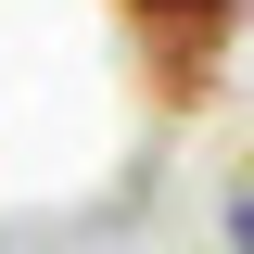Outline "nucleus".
<instances>
[{"instance_id": "obj_3", "label": "nucleus", "mask_w": 254, "mask_h": 254, "mask_svg": "<svg viewBox=\"0 0 254 254\" xmlns=\"http://www.w3.org/2000/svg\"><path fill=\"white\" fill-rule=\"evenodd\" d=\"M216 216H229V254H254V178H229V203H216Z\"/></svg>"}, {"instance_id": "obj_1", "label": "nucleus", "mask_w": 254, "mask_h": 254, "mask_svg": "<svg viewBox=\"0 0 254 254\" xmlns=\"http://www.w3.org/2000/svg\"><path fill=\"white\" fill-rule=\"evenodd\" d=\"M229 51H242V13H165V26H127V76H140V102H153L165 127L216 102Z\"/></svg>"}, {"instance_id": "obj_2", "label": "nucleus", "mask_w": 254, "mask_h": 254, "mask_svg": "<svg viewBox=\"0 0 254 254\" xmlns=\"http://www.w3.org/2000/svg\"><path fill=\"white\" fill-rule=\"evenodd\" d=\"M165 13H254V0H115V26H165Z\"/></svg>"}, {"instance_id": "obj_4", "label": "nucleus", "mask_w": 254, "mask_h": 254, "mask_svg": "<svg viewBox=\"0 0 254 254\" xmlns=\"http://www.w3.org/2000/svg\"><path fill=\"white\" fill-rule=\"evenodd\" d=\"M242 178H254V140H242Z\"/></svg>"}]
</instances>
